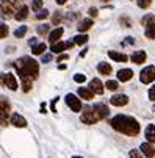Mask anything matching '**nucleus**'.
<instances>
[{
    "label": "nucleus",
    "mask_w": 155,
    "mask_h": 158,
    "mask_svg": "<svg viewBox=\"0 0 155 158\" xmlns=\"http://www.w3.org/2000/svg\"><path fill=\"white\" fill-rule=\"evenodd\" d=\"M28 17V8L24 5V6H20L16 13H14V19L16 20H25Z\"/></svg>",
    "instance_id": "obj_22"
},
{
    "label": "nucleus",
    "mask_w": 155,
    "mask_h": 158,
    "mask_svg": "<svg viewBox=\"0 0 155 158\" xmlns=\"http://www.w3.org/2000/svg\"><path fill=\"white\" fill-rule=\"evenodd\" d=\"M140 150H141V153L144 155V156H147V158H153L155 156V147L152 146V143H143L141 144V147H140Z\"/></svg>",
    "instance_id": "obj_12"
},
{
    "label": "nucleus",
    "mask_w": 155,
    "mask_h": 158,
    "mask_svg": "<svg viewBox=\"0 0 155 158\" xmlns=\"http://www.w3.org/2000/svg\"><path fill=\"white\" fill-rule=\"evenodd\" d=\"M74 44H77V46H83V44H86L88 42V35H77L75 38H74V41H72Z\"/></svg>",
    "instance_id": "obj_26"
},
{
    "label": "nucleus",
    "mask_w": 155,
    "mask_h": 158,
    "mask_svg": "<svg viewBox=\"0 0 155 158\" xmlns=\"http://www.w3.org/2000/svg\"><path fill=\"white\" fill-rule=\"evenodd\" d=\"M61 20H63V13H61V11H55V14H53V17H52V24H53V25H58Z\"/></svg>",
    "instance_id": "obj_32"
},
{
    "label": "nucleus",
    "mask_w": 155,
    "mask_h": 158,
    "mask_svg": "<svg viewBox=\"0 0 155 158\" xmlns=\"http://www.w3.org/2000/svg\"><path fill=\"white\" fill-rule=\"evenodd\" d=\"M78 96L85 100H91L94 97V93L91 91L90 88H78Z\"/></svg>",
    "instance_id": "obj_23"
},
{
    "label": "nucleus",
    "mask_w": 155,
    "mask_h": 158,
    "mask_svg": "<svg viewBox=\"0 0 155 158\" xmlns=\"http://www.w3.org/2000/svg\"><path fill=\"white\" fill-rule=\"evenodd\" d=\"M144 33H146V38H149V39H155V22L146 27V31H144Z\"/></svg>",
    "instance_id": "obj_27"
},
{
    "label": "nucleus",
    "mask_w": 155,
    "mask_h": 158,
    "mask_svg": "<svg viewBox=\"0 0 155 158\" xmlns=\"http://www.w3.org/2000/svg\"><path fill=\"white\" fill-rule=\"evenodd\" d=\"M10 122H11L14 127H17V128H24V127H27V121H25V118L22 116V114H19V113H13V114L10 116Z\"/></svg>",
    "instance_id": "obj_10"
},
{
    "label": "nucleus",
    "mask_w": 155,
    "mask_h": 158,
    "mask_svg": "<svg viewBox=\"0 0 155 158\" xmlns=\"http://www.w3.org/2000/svg\"><path fill=\"white\" fill-rule=\"evenodd\" d=\"M66 2H68V0H57V3H58V5H64Z\"/></svg>",
    "instance_id": "obj_43"
},
{
    "label": "nucleus",
    "mask_w": 155,
    "mask_h": 158,
    "mask_svg": "<svg viewBox=\"0 0 155 158\" xmlns=\"http://www.w3.org/2000/svg\"><path fill=\"white\" fill-rule=\"evenodd\" d=\"M94 25V22H93V19H83L82 22H80V24L77 25V28H78V31H82V33H85V31H88V30H90L91 27Z\"/></svg>",
    "instance_id": "obj_18"
},
{
    "label": "nucleus",
    "mask_w": 155,
    "mask_h": 158,
    "mask_svg": "<svg viewBox=\"0 0 155 158\" xmlns=\"http://www.w3.org/2000/svg\"><path fill=\"white\" fill-rule=\"evenodd\" d=\"M146 138H147V141L149 143H155V125H147V128H146Z\"/></svg>",
    "instance_id": "obj_24"
},
{
    "label": "nucleus",
    "mask_w": 155,
    "mask_h": 158,
    "mask_svg": "<svg viewBox=\"0 0 155 158\" xmlns=\"http://www.w3.org/2000/svg\"><path fill=\"white\" fill-rule=\"evenodd\" d=\"M16 69L24 71V72H25L27 75H30L33 80H36L38 75H39V64H38V61H35V60L30 58V56H24V58L17 60V61H16Z\"/></svg>",
    "instance_id": "obj_2"
},
{
    "label": "nucleus",
    "mask_w": 155,
    "mask_h": 158,
    "mask_svg": "<svg viewBox=\"0 0 155 158\" xmlns=\"http://www.w3.org/2000/svg\"><path fill=\"white\" fill-rule=\"evenodd\" d=\"M49 30H50V25H49V24H42V25H38V27H36L38 35H46Z\"/></svg>",
    "instance_id": "obj_30"
},
{
    "label": "nucleus",
    "mask_w": 155,
    "mask_h": 158,
    "mask_svg": "<svg viewBox=\"0 0 155 158\" xmlns=\"http://www.w3.org/2000/svg\"><path fill=\"white\" fill-rule=\"evenodd\" d=\"M27 30H28V28H27V25H20V27L14 31V36H16V38H19V39H20V38H24V36H25V33H27Z\"/></svg>",
    "instance_id": "obj_29"
},
{
    "label": "nucleus",
    "mask_w": 155,
    "mask_h": 158,
    "mask_svg": "<svg viewBox=\"0 0 155 158\" xmlns=\"http://www.w3.org/2000/svg\"><path fill=\"white\" fill-rule=\"evenodd\" d=\"M0 83L6 86L8 89H11V91L17 89V80L13 74H0Z\"/></svg>",
    "instance_id": "obj_7"
},
{
    "label": "nucleus",
    "mask_w": 155,
    "mask_h": 158,
    "mask_svg": "<svg viewBox=\"0 0 155 158\" xmlns=\"http://www.w3.org/2000/svg\"><path fill=\"white\" fill-rule=\"evenodd\" d=\"M103 2H107V0H103Z\"/></svg>",
    "instance_id": "obj_46"
},
{
    "label": "nucleus",
    "mask_w": 155,
    "mask_h": 158,
    "mask_svg": "<svg viewBox=\"0 0 155 158\" xmlns=\"http://www.w3.org/2000/svg\"><path fill=\"white\" fill-rule=\"evenodd\" d=\"M110 103L115 105V106H124V105L128 103V97L125 94H116L110 99Z\"/></svg>",
    "instance_id": "obj_14"
},
{
    "label": "nucleus",
    "mask_w": 155,
    "mask_h": 158,
    "mask_svg": "<svg viewBox=\"0 0 155 158\" xmlns=\"http://www.w3.org/2000/svg\"><path fill=\"white\" fill-rule=\"evenodd\" d=\"M52 60V55H44L42 56V63H49Z\"/></svg>",
    "instance_id": "obj_41"
},
{
    "label": "nucleus",
    "mask_w": 155,
    "mask_h": 158,
    "mask_svg": "<svg viewBox=\"0 0 155 158\" xmlns=\"http://www.w3.org/2000/svg\"><path fill=\"white\" fill-rule=\"evenodd\" d=\"M46 17H49V11L47 10H38L36 11V19H46Z\"/></svg>",
    "instance_id": "obj_33"
},
{
    "label": "nucleus",
    "mask_w": 155,
    "mask_h": 158,
    "mask_svg": "<svg viewBox=\"0 0 155 158\" xmlns=\"http://www.w3.org/2000/svg\"><path fill=\"white\" fill-rule=\"evenodd\" d=\"M0 11H2L3 17H13V13L17 11V0H2Z\"/></svg>",
    "instance_id": "obj_4"
},
{
    "label": "nucleus",
    "mask_w": 155,
    "mask_h": 158,
    "mask_svg": "<svg viewBox=\"0 0 155 158\" xmlns=\"http://www.w3.org/2000/svg\"><path fill=\"white\" fill-rule=\"evenodd\" d=\"M11 116V105L10 100L3 96H0V125H8Z\"/></svg>",
    "instance_id": "obj_3"
},
{
    "label": "nucleus",
    "mask_w": 155,
    "mask_h": 158,
    "mask_svg": "<svg viewBox=\"0 0 155 158\" xmlns=\"http://www.w3.org/2000/svg\"><path fill=\"white\" fill-rule=\"evenodd\" d=\"M97 13H99V11H97V8H94V6H93V8H90V11H88V14H90L91 17H96V16H97Z\"/></svg>",
    "instance_id": "obj_40"
},
{
    "label": "nucleus",
    "mask_w": 155,
    "mask_h": 158,
    "mask_svg": "<svg viewBox=\"0 0 155 158\" xmlns=\"http://www.w3.org/2000/svg\"><path fill=\"white\" fill-rule=\"evenodd\" d=\"M68 58H69V55H60V56H58V61L61 63L63 60H68Z\"/></svg>",
    "instance_id": "obj_42"
},
{
    "label": "nucleus",
    "mask_w": 155,
    "mask_h": 158,
    "mask_svg": "<svg viewBox=\"0 0 155 158\" xmlns=\"http://www.w3.org/2000/svg\"><path fill=\"white\" fill-rule=\"evenodd\" d=\"M74 80H75L77 83H83V81L86 80V77H85L83 74H75V75H74Z\"/></svg>",
    "instance_id": "obj_38"
},
{
    "label": "nucleus",
    "mask_w": 155,
    "mask_h": 158,
    "mask_svg": "<svg viewBox=\"0 0 155 158\" xmlns=\"http://www.w3.org/2000/svg\"><path fill=\"white\" fill-rule=\"evenodd\" d=\"M132 77H133V71H132V69H121V71H118V80L119 81H128V80H132Z\"/></svg>",
    "instance_id": "obj_17"
},
{
    "label": "nucleus",
    "mask_w": 155,
    "mask_h": 158,
    "mask_svg": "<svg viewBox=\"0 0 155 158\" xmlns=\"http://www.w3.org/2000/svg\"><path fill=\"white\" fill-rule=\"evenodd\" d=\"M31 8H33V11H38V10H41V8H42V0H33Z\"/></svg>",
    "instance_id": "obj_37"
},
{
    "label": "nucleus",
    "mask_w": 155,
    "mask_h": 158,
    "mask_svg": "<svg viewBox=\"0 0 155 158\" xmlns=\"http://www.w3.org/2000/svg\"><path fill=\"white\" fill-rule=\"evenodd\" d=\"M128 155H130V158H143V153H141V150H136V149H132Z\"/></svg>",
    "instance_id": "obj_36"
},
{
    "label": "nucleus",
    "mask_w": 155,
    "mask_h": 158,
    "mask_svg": "<svg viewBox=\"0 0 155 158\" xmlns=\"http://www.w3.org/2000/svg\"><path fill=\"white\" fill-rule=\"evenodd\" d=\"M140 80H141V83H144V85L152 83V81L155 80V66H147V67H144V69L141 71V74H140Z\"/></svg>",
    "instance_id": "obj_6"
},
{
    "label": "nucleus",
    "mask_w": 155,
    "mask_h": 158,
    "mask_svg": "<svg viewBox=\"0 0 155 158\" xmlns=\"http://www.w3.org/2000/svg\"><path fill=\"white\" fill-rule=\"evenodd\" d=\"M108 56L111 58V60H115V61H118V63H125L128 60V56L125 53H119V52H115V50H110L108 52Z\"/></svg>",
    "instance_id": "obj_19"
},
{
    "label": "nucleus",
    "mask_w": 155,
    "mask_h": 158,
    "mask_svg": "<svg viewBox=\"0 0 155 158\" xmlns=\"http://www.w3.org/2000/svg\"><path fill=\"white\" fill-rule=\"evenodd\" d=\"M17 75L20 77L22 80V89H24V93H28L30 89H31V83H33V78L30 75H27L24 71H19L17 69Z\"/></svg>",
    "instance_id": "obj_9"
},
{
    "label": "nucleus",
    "mask_w": 155,
    "mask_h": 158,
    "mask_svg": "<svg viewBox=\"0 0 155 158\" xmlns=\"http://www.w3.org/2000/svg\"><path fill=\"white\" fill-rule=\"evenodd\" d=\"M153 22H155V16H153V14H146V16L141 19V25L147 27V25L153 24Z\"/></svg>",
    "instance_id": "obj_28"
},
{
    "label": "nucleus",
    "mask_w": 155,
    "mask_h": 158,
    "mask_svg": "<svg viewBox=\"0 0 155 158\" xmlns=\"http://www.w3.org/2000/svg\"><path fill=\"white\" fill-rule=\"evenodd\" d=\"M149 99L155 102V85H153V86L149 89Z\"/></svg>",
    "instance_id": "obj_39"
},
{
    "label": "nucleus",
    "mask_w": 155,
    "mask_h": 158,
    "mask_svg": "<svg viewBox=\"0 0 155 158\" xmlns=\"http://www.w3.org/2000/svg\"><path fill=\"white\" fill-rule=\"evenodd\" d=\"M74 158H82V156H74Z\"/></svg>",
    "instance_id": "obj_45"
},
{
    "label": "nucleus",
    "mask_w": 155,
    "mask_h": 158,
    "mask_svg": "<svg viewBox=\"0 0 155 158\" xmlns=\"http://www.w3.org/2000/svg\"><path fill=\"white\" fill-rule=\"evenodd\" d=\"M80 119H82L83 124H88V125L96 124L97 121H100V118L97 116V113L94 111V108H90V106H86V108H85V111L82 113Z\"/></svg>",
    "instance_id": "obj_5"
},
{
    "label": "nucleus",
    "mask_w": 155,
    "mask_h": 158,
    "mask_svg": "<svg viewBox=\"0 0 155 158\" xmlns=\"http://www.w3.org/2000/svg\"><path fill=\"white\" fill-rule=\"evenodd\" d=\"M93 108H94V111L97 113V116H99L100 119H105V118L110 114V110H108V106H107V105H103V103H96Z\"/></svg>",
    "instance_id": "obj_16"
},
{
    "label": "nucleus",
    "mask_w": 155,
    "mask_h": 158,
    "mask_svg": "<svg viewBox=\"0 0 155 158\" xmlns=\"http://www.w3.org/2000/svg\"><path fill=\"white\" fill-rule=\"evenodd\" d=\"M46 49H47L46 44H44V42H39V44H35V46L31 47V53H33V55H42Z\"/></svg>",
    "instance_id": "obj_25"
},
{
    "label": "nucleus",
    "mask_w": 155,
    "mask_h": 158,
    "mask_svg": "<svg viewBox=\"0 0 155 158\" xmlns=\"http://www.w3.org/2000/svg\"><path fill=\"white\" fill-rule=\"evenodd\" d=\"M97 71H99V74H100V75H110L113 69H111V66H110L108 63L102 61V63H99V64H97Z\"/></svg>",
    "instance_id": "obj_21"
},
{
    "label": "nucleus",
    "mask_w": 155,
    "mask_h": 158,
    "mask_svg": "<svg viewBox=\"0 0 155 158\" xmlns=\"http://www.w3.org/2000/svg\"><path fill=\"white\" fill-rule=\"evenodd\" d=\"M8 33H10V30L6 25H0V39H5L8 36Z\"/></svg>",
    "instance_id": "obj_34"
},
{
    "label": "nucleus",
    "mask_w": 155,
    "mask_h": 158,
    "mask_svg": "<svg viewBox=\"0 0 155 158\" xmlns=\"http://www.w3.org/2000/svg\"><path fill=\"white\" fill-rule=\"evenodd\" d=\"M105 86H107V89H110V91H116V89L119 88V85H118L116 80H108L105 83Z\"/></svg>",
    "instance_id": "obj_31"
},
{
    "label": "nucleus",
    "mask_w": 155,
    "mask_h": 158,
    "mask_svg": "<svg viewBox=\"0 0 155 158\" xmlns=\"http://www.w3.org/2000/svg\"><path fill=\"white\" fill-rule=\"evenodd\" d=\"M64 102H66V105H68L72 111H80L82 110V102L78 100V97L75 96V94H68L64 97Z\"/></svg>",
    "instance_id": "obj_8"
},
{
    "label": "nucleus",
    "mask_w": 155,
    "mask_h": 158,
    "mask_svg": "<svg viewBox=\"0 0 155 158\" xmlns=\"http://www.w3.org/2000/svg\"><path fill=\"white\" fill-rule=\"evenodd\" d=\"M110 125H111L116 131L124 133V135H127V136H136V135L140 133V124L135 118H132V116L118 114L110 121Z\"/></svg>",
    "instance_id": "obj_1"
},
{
    "label": "nucleus",
    "mask_w": 155,
    "mask_h": 158,
    "mask_svg": "<svg viewBox=\"0 0 155 158\" xmlns=\"http://www.w3.org/2000/svg\"><path fill=\"white\" fill-rule=\"evenodd\" d=\"M150 3H152V0H138V6H140V8H143V10L149 8V6H150Z\"/></svg>",
    "instance_id": "obj_35"
},
{
    "label": "nucleus",
    "mask_w": 155,
    "mask_h": 158,
    "mask_svg": "<svg viewBox=\"0 0 155 158\" xmlns=\"http://www.w3.org/2000/svg\"><path fill=\"white\" fill-rule=\"evenodd\" d=\"M36 42H38L36 39H31V41H30V46H35V44H36Z\"/></svg>",
    "instance_id": "obj_44"
},
{
    "label": "nucleus",
    "mask_w": 155,
    "mask_h": 158,
    "mask_svg": "<svg viewBox=\"0 0 155 158\" xmlns=\"http://www.w3.org/2000/svg\"><path fill=\"white\" fill-rule=\"evenodd\" d=\"M72 46H74V42H53L52 46H50V50H52L53 53H61L63 50L69 49V47H72Z\"/></svg>",
    "instance_id": "obj_13"
},
{
    "label": "nucleus",
    "mask_w": 155,
    "mask_h": 158,
    "mask_svg": "<svg viewBox=\"0 0 155 158\" xmlns=\"http://www.w3.org/2000/svg\"><path fill=\"white\" fill-rule=\"evenodd\" d=\"M63 28L61 27H58V28H55V30H52L50 33H49V41H50V44H53V42H58L60 41V38L63 36Z\"/></svg>",
    "instance_id": "obj_20"
},
{
    "label": "nucleus",
    "mask_w": 155,
    "mask_h": 158,
    "mask_svg": "<svg viewBox=\"0 0 155 158\" xmlns=\"http://www.w3.org/2000/svg\"><path fill=\"white\" fill-rule=\"evenodd\" d=\"M91 89V91L94 93V94H99V96H102L103 94V85H102V81L99 80V78H93L91 81H90V86H88Z\"/></svg>",
    "instance_id": "obj_11"
},
{
    "label": "nucleus",
    "mask_w": 155,
    "mask_h": 158,
    "mask_svg": "<svg viewBox=\"0 0 155 158\" xmlns=\"http://www.w3.org/2000/svg\"><path fill=\"white\" fill-rule=\"evenodd\" d=\"M146 58H147V55H146L144 50H136V52L132 53V56H130L132 63H135V64H143L146 61Z\"/></svg>",
    "instance_id": "obj_15"
}]
</instances>
